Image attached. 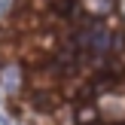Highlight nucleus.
<instances>
[{"mask_svg": "<svg viewBox=\"0 0 125 125\" xmlns=\"http://www.w3.org/2000/svg\"><path fill=\"white\" fill-rule=\"evenodd\" d=\"M92 125H98V122H92Z\"/></svg>", "mask_w": 125, "mask_h": 125, "instance_id": "39448f33", "label": "nucleus"}, {"mask_svg": "<svg viewBox=\"0 0 125 125\" xmlns=\"http://www.w3.org/2000/svg\"><path fill=\"white\" fill-rule=\"evenodd\" d=\"M73 43H76L79 52H89L92 58H101V55H107L110 49H119L122 37H119V34H113V31H110L104 21H98V18H95V21L83 24V28L76 31Z\"/></svg>", "mask_w": 125, "mask_h": 125, "instance_id": "f257e3e1", "label": "nucleus"}, {"mask_svg": "<svg viewBox=\"0 0 125 125\" xmlns=\"http://www.w3.org/2000/svg\"><path fill=\"white\" fill-rule=\"evenodd\" d=\"M55 104H58V98L52 92H37L34 95V107H40V110H52Z\"/></svg>", "mask_w": 125, "mask_h": 125, "instance_id": "7ed1b4c3", "label": "nucleus"}, {"mask_svg": "<svg viewBox=\"0 0 125 125\" xmlns=\"http://www.w3.org/2000/svg\"><path fill=\"white\" fill-rule=\"evenodd\" d=\"M3 89L9 92V95H15V92L21 89V70H18L15 64L3 67Z\"/></svg>", "mask_w": 125, "mask_h": 125, "instance_id": "f03ea898", "label": "nucleus"}, {"mask_svg": "<svg viewBox=\"0 0 125 125\" xmlns=\"http://www.w3.org/2000/svg\"><path fill=\"white\" fill-rule=\"evenodd\" d=\"M76 119H79V125H92V122L98 119V110L95 107H79L76 110Z\"/></svg>", "mask_w": 125, "mask_h": 125, "instance_id": "20e7f679", "label": "nucleus"}]
</instances>
